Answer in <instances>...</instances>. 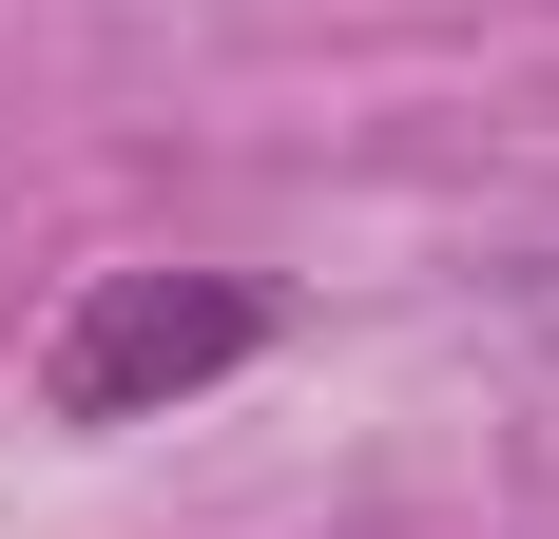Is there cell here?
<instances>
[{
  "mask_svg": "<svg viewBox=\"0 0 559 539\" xmlns=\"http://www.w3.org/2000/svg\"><path fill=\"white\" fill-rule=\"evenodd\" d=\"M540 347H559V270H540Z\"/></svg>",
  "mask_w": 559,
  "mask_h": 539,
  "instance_id": "cell-2",
  "label": "cell"
},
{
  "mask_svg": "<svg viewBox=\"0 0 559 539\" xmlns=\"http://www.w3.org/2000/svg\"><path fill=\"white\" fill-rule=\"evenodd\" d=\"M251 347H271V289H231V270H97L39 347V405L58 424H155V405L231 385Z\"/></svg>",
  "mask_w": 559,
  "mask_h": 539,
  "instance_id": "cell-1",
  "label": "cell"
}]
</instances>
